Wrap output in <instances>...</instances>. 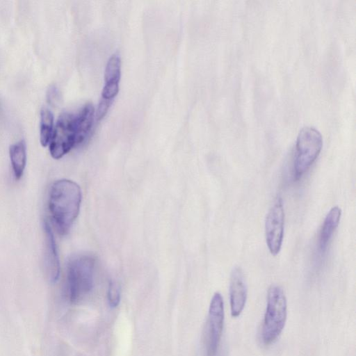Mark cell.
<instances>
[{"label": "cell", "instance_id": "6da1fadb", "mask_svg": "<svg viewBox=\"0 0 356 356\" xmlns=\"http://www.w3.org/2000/svg\"><path fill=\"white\" fill-rule=\"evenodd\" d=\"M81 201L79 185L68 179L55 181L50 189L49 210L57 232L67 234L78 216Z\"/></svg>", "mask_w": 356, "mask_h": 356}, {"label": "cell", "instance_id": "7a4b0ae2", "mask_svg": "<svg viewBox=\"0 0 356 356\" xmlns=\"http://www.w3.org/2000/svg\"><path fill=\"white\" fill-rule=\"evenodd\" d=\"M287 316V302L283 289L271 285L267 294L266 308L261 327V340L264 344L273 343L282 333Z\"/></svg>", "mask_w": 356, "mask_h": 356}, {"label": "cell", "instance_id": "3957f363", "mask_svg": "<svg viewBox=\"0 0 356 356\" xmlns=\"http://www.w3.org/2000/svg\"><path fill=\"white\" fill-rule=\"evenodd\" d=\"M95 259L90 255L79 254L71 258L67 264V284L70 301L78 302L89 293L93 286Z\"/></svg>", "mask_w": 356, "mask_h": 356}, {"label": "cell", "instance_id": "277c9868", "mask_svg": "<svg viewBox=\"0 0 356 356\" xmlns=\"http://www.w3.org/2000/svg\"><path fill=\"white\" fill-rule=\"evenodd\" d=\"M323 147V138L314 127H305L299 132L293 161V178L299 180L314 163Z\"/></svg>", "mask_w": 356, "mask_h": 356}, {"label": "cell", "instance_id": "5b68a950", "mask_svg": "<svg viewBox=\"0 0 356 356\" xmlns=\"http://www.w3.org/2000/svg\"><path fill=\"white\" fill-rule=\"evenodd\" d=\"M225 321L222 295L216 292L211 300L204 333L206 356H216L222 334Z\"/></svg>", "mask_w": 356, "mask_h": 356}, {"label": "cell", "instance_id": "8992f818", "mask_svg": "<svg viewBox=\"0 0 356 356\" xmlns=\"http://www.w3.org/2000/svg\"><path fill=\"white\" fill-rule=\"evenodd\" d=\"M75 115L63 113L57 120L49 143L52 157L58 159L76 146Z\"/></svg>", "mask_w": 356, "mask_h": 356}, {"label": "cell", "instance_id": "52a82bcc", "mask_svg": "<svg viewBox=\"0 0 356 356\" xmlns=\"http://www.w3.org/2000/svg\"><path fill=\"white\" fill-rule=\"evenodd\" d=\"M284 230V209L282 199L277 197L268 211L265 220L266 245L270 254L275 256L281 250Z\"/></svg>", "mask_w": 356, "mask_h": 356}, {"label": "cell", "instance_id": "ba28073f", "mask_svg": "<svg viewBox=\"0 0 356 356\" xmlns=\"http://www.w3.org/2000/svg\"><path fill=\"white\" fill-rule=\"evenodd\" d=\"M44 252L43 265L44 273L48 280L56 282L60 275V262L56 244L51 228L47 221L43 223Z\"/></svg>", "mask_w": 356, "mask_h": 356}, {"label": "cell", "instance_id": "9c48e42d", "mask_svg": "<svg viewBox=\"0 0 356 356\" xmlns=\"http://www.w3.org/2000/svg\"><path fill=\"white\" fill-rule=\"evenodd\" d=\"M248 288L242 269L238 266L232 270L229 280V302L232 317L242 313L247 300Z\"/></svg>", "mask_w": 356, "mask_h": 356}, {"label": "cell", "instance_id": "30bf717a", "mask_svg": "<svg viewBox=\"0 0 356 356\" xmlns=\"http://www.w3.org/2000/svg\"><path fill=\"white\" fill-rule=\"evenodd\" d=\"M95 118V109L92 104H85L75 115L76 146L88 138Z\"/></svg>", "mask_w": 356, "mask_h": 356}, {"label": "cell", "instance_id": "8fae6325", "mask_svg": "<svg viewBox=\"0 0 356 356\" xmlns=\"http://www.w3.org/2000/svg\"><path fill=\"white\" fill-rule=\"evenodd\" d=\"M341 216V209L338 206L330 209L327 213L319 234L318 246L323 253L327 250L332 235L337 228Z\"/></svg>", "mask_w": 356, "mask_h": 356}, {"label": "cell", "instance_id": "7c38bea8", "mask_svg": "<svg viewBox=\"0 0 356 356\" xmlns=\"http://www.w3.org/2000/svg\"><path fill=\"white\" fill-rule=\"evenodd\" d=\"M11 165L16 179L23 175L26 163V148L24 140H20L10 147Z\"/></svg>", "mask_w": 356, "mask_h": 356}, {"label": "cell", "instance_id": "4fadbf2b", "mask_svg": "<svg viewBox=\"0 0 356 356\" xmlns=\"http://www.w3.org/2000/svg\"><path fill=\"white\" fill-rule=\"evenodd\" d=\"M54 125V115L47 108H42L40 112V143L43 147L49 145Z\"/></svg>", "mask_w": 356, "mask_h": 356}, {"label": "cell", "instance_id": "5bb4252c", "mask_svg": "<svg viewBox=\"0 0 356 356\" xmlns=\"http://www.w3.org/2000/svg\"><path fill=\"white\" fill-rule=\"evenodd\" d=\"M121 75V61L118 55H113L108 60L105 74V83H119Z\"/></svg>", "mask_w": 356, "mask_h": 356}, {"label": "cell", "instance_id": "9a60e30c", "mask_svg": "<svg viewBox=\"0 0 356 356\" xmlns=\"http://www.w3.org/2000/svg\"><path fill=\"white\" fill-rule=\"evenodd\" d=\"M108 301L111 307H116L120 301V287L115 281L109 283Z\"/></svg>", "mask_w": 356, "mask_h": 356}, {"label": "cell", "instance_id": "2e32d148", "mask_svg": "<svg viewBox=\"0 0 356 356\" xmlns=\"http://www.w3.org/2000/svg\"><path fill=\"white\" fill-rule=\"evenodd\" d=\"M118 91L119 83H105L102 92V98L113 100Z\"/></svg>", "mask_w": 356, "mask_h": 356}, {"label": "cell", "instance_id": "e0dca14e", "mask_svg": "<svg viewBox=\"0 0 356 356\" xmlns=\"http://www.w3.org/2000/svg\"><path fill=\"white\" fill-rule=\"evenodd\" d=\"M113 102V100L101 99L95 115L97 120L99 121L104 118Z\"/></svg>", "mask_w": 356, "mask_h": 356}, {"label": "cell", "instance_id": "ac0fdd59", "mask_svg": "<svg viewBox=\"0 0 356 356\" xmlns=\"http://www.w3.org/2000/svg\"><path fill=\"white\" fill-rule=\"evenodd\" d=\"M47 99L50 104H56L59 99V92L56 86H51L47 92Z\"/></svg>", "mask_w": 356, "mask_h": 356}, {"label": "cell", "instance_id": "d6986e66", "mask_svg": "<svg viewBox=\"0 0 356 356\" xmlns=\"http://www.w3.org/2000/svg\"><path fill=\"white\" fill-rule=\"evenodd\" d=\"M1 112H2V110H1V102H0V118L1 116Z\"/></svg>", "mask_w": 356, "mask_h": 356}]
</instances>
